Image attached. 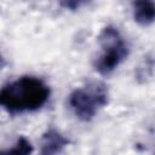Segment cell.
<instances>
[{
	"instance_id": "6",
	"label": "cell",
	"mask_w": 155,
	"mask_h": 155,
	"mask_svg": "<svg viewBox=\"0 0 155 155\" xmlns=\"http://www.w3.org/2000/svg\"><path fill=\"white\" fill-rule=\"evenodd\" d=\"M31 153H33L31 143L25 137H19L11 148L1 151V155H31Z\"/></svg>"
},
{
	"instance_id": "5",
	"label": "cell",
	"mask_w": 155,
	"mask_h": 155,
	"mask_svg": "<svg viewBox=\"0 0 155 155\" xmlns=\"http://www.w3.org/2000/svg\"><path fill=\"white\" fill-rule=\"evenodd\" d=\"M133 18L140 25H149L155 21V2L138 0L132 4Z\"/></svg>"
},
{
	"instance_id": "2",
	"label": "cell",
	"mask_w": 155,
	"mask_h": 155,
	"mask_svg": "<svg viewBox=\"0 0 155 155\" xmlns=\"http://www.w3.org/2000/svg\"><path fill=\"white\" fill-rule=\"evenodd\" d=\"M108 90L101 82H92L75 88L68 98L69 108L81 121L92 120L108 103Z\"/></svg>"
},
{
	"instance_id": "3",
	"label": "cell",
	"mask_w": 155,
	"mask_h": 155,
	"mask_svg": "<svg viewBox=\"0 0 155 155\" xmlns=\"http://www.w3.org/2000/svg\"><path fill=\"white\" fill-rule=\"evenodd\" d=\"M98 41L102 46V53L94 59L93 67L99 74L107 75L114 71L127 57L128 46L117 28L111 25L101 31Z\"/></svg>"
},
{
	"instance_id": "4",
	"label": "cell",
	"mask_w": 155,
	"mask_h": 155,
	"mask_svg": "<svg viewBox=\"0 0 155 155\" xmlns=\"http://www.w3.org/2000/svg\"><path fill=\"white\" fill-rule=\"evenodd\" d=\"M68 144V138H65L59 131L50 128L42 134L39 155H59Z\"/></svg>"
},
{
	"instance_id": "1",
	"label": "cell",
	"mask_w": 155,
	"mask_h": 155,
	"mask_svg": "<svg viewBox=\"0 0 155 155\" xmlns=\"http://www.w3.org/2000/svg\"><path fill=\"white\" fill-rule=\"evenodd\" d=\"M50 87L39 78L21 76L0 91V104L8 113H25L40 109L50 98Z\"/></svg>"
},
{
	"instance_id": "7",
	"label": "cell",
	"mask_w": 155,
	"mask_h": 155,
	"mask_svg": "<svg viewBox=\"0 0 155 155\" xmlns=\"http://www.w3.org/2000/svg\"><path fill=\"white\" fill-rule=\"evenodd\" d=\"M84 2L81 1H64V2H61L62 6H64L65 8H70V10H75V8H79V6H81Z\"/></svg>"
}]
</instances>
